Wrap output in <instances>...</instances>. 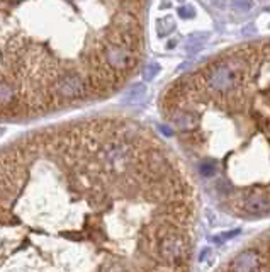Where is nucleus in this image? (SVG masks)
Returning <instances> with one entry per match:
<instances>
[{
  "label": "nucleus",
  "instance_id": "nucleus-6",
  "mask_svg": "<svg viewBox=\"0 0 270 272\" xmlns=\"http://www.w3.org/2000/svg\"><path fill=\"white\" fill-rule=\"evenodd\" d=\"M231 7L241 12H248L253 9V0H231Z\"/></svg>",
  "mask_w": 270,
  "mask_h": 272
},
{
  "label": "nucleus",
  "instance_id": "nucleus-4",
  "mask_svg": "<svg viewBox=\"0 0 270 272\" xmlns=\"http://www.w3.org/2000/svg\"><path fill=\"white\" fill-rule=\"evenodd\" d=\"M17 104V88L9 80L0 79V107H12Z\"/></svg>",
  "mask_w": 270,
  "mask_h": 272
},
{
  "label": "nucleus",
  "instance_id": "nucleus-8",
  "mask_svg": "<svg viewBox=\"0 0 270 272\" xmlns=\"http://www.w3.org/2000/svg\"><path fill=\"white\" fill-rule=\"evenodd\" d=\"M2 133H4V130H2V128H0V135H2Z\"/></svg>",
  "mask_w": 270,
  "mask_h": 272
},
{
  "label": "nucleus",
  "instance_id": "nucleus-7",
  "mask_svg": "<svg viewBox=\"0 0 270 272\" xmlns=\"http://www.w3.org/2000/svg\"><path fill=\"white\" fill-rule=\"evenodd\" d=\"M160 71V66L158 65H148L145 68V79L146 80H151L153 77H155L157 74Z\"/></svg>",
  "mask_w": 270,
  "mask_h": 272
},
{
  "label": "nucleus",
  "instance_id": "nucleus-1",
  "mask_svg": "<svg viewBox=\"0 0 270 272\" xmlns=\"http://www.w3.org/2000/svg\"><path fill=\"white\" fill-rule=\"evenodd\" d=\"M162 113L180 141L224 172L246 160L267 165L257 192L270 199V40L238 44L170 84ZM216 175V174H214Z\"/></svg>",
  "mask_w": 270,
  "mask_h": 272
},
{
  "label": "nucleus",
  "instance_id": "nucleus-5",
  "mask_svg": "<svg viewBox=\"0 0 270 272\" xmlns=\"http://www.w3.org/2000/svg\"><path fill=\"white\" fill-rule=\"evenodd\" d=\"M146 94V87L143 84H134L129 87V90L126 92V96L123 97V101L126 104H138L140 101H143V97H145Z\"/></svg>",
  "mask_w": 270,
  "mask_h": 272
},
{
  "label": "nucleus",
  "instance_id": "nucleus-3",
  "mask_svg": "<svg viewBox=\"0 0 270 272\" xmlns=\"http://www.w3.org/2000/svg\"><path fill=\"white\" fill-rule=\"evenodd\" d=\"M262 262L263 255L260 248H245L229 260V264L224 267V272H258Z\"/></svg>",
  "mask_w": 270,
  "mask_h": 272
},
{
  "label": "nucleus",
  "instance_id": "nucleus-2",
  "mask_svg": "<svg viewBox=\"0 0 270 272\" xmlns=\"http://www.w3.org/2000/svg\"><path fill=\"white\" fill-rule=\"evenodd\" d=\"M53 92L63 101H82L90 92L89 77L79 74V71H63L56 79H53Z\"/></svg>",
  "mask_w": 270,
  "mask_h": 272
}]
</instances>
